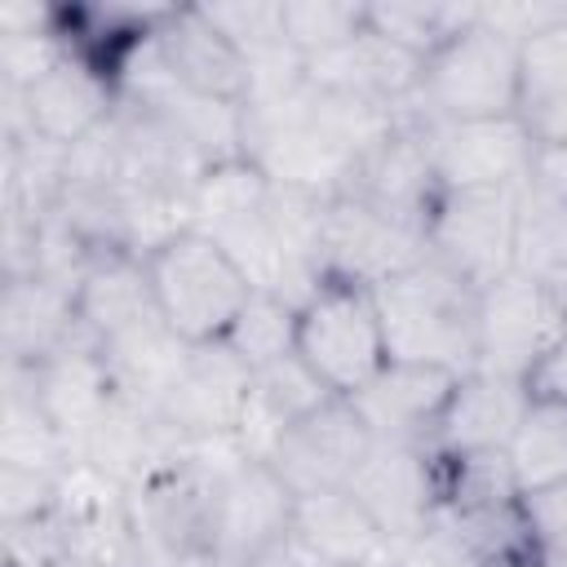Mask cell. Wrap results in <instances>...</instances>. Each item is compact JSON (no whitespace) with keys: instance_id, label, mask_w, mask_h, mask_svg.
Instances as JSON below:
<instances>
[{"instance_id":"1","label":"cell","mask_w":567,"mask_h":567,"mask_svg":"<svg viewBox=\"0 0 567 567\" xmlns=\"http://www.w3.org/2000/svg\"><path fill=\"white\" fill-rule=\"evenodd\" d=\"M385 354L403 363L447 368L456 377L478 363V288L452 275L443 261L425 257L412 270L372 288Z\"/></svg>"},{"instance_id":"2","label":"cell","mask_w":567,"mask_h":567,"mask_svg":"<svg viewBox=\"0 0 567 567\" xmlns=\"http://www.w3.org/2000/svg\"><path fill=\"white\" fill-rule=\"evenodd\" d=\"M146 275L164 323L190 346L221 341L252 297V284L230 252L199 230H182L146 252Z\"/></svg>"},{"instance_id":"3","label":"cell","mask_w":567,"mask_h":567,"mask_svg":"<svg viewBox=\"0 0 567 567\" xmlns=\"http://www.w3.org/2000/svg\"><path fill=\"white\" fill-rule=\"evenodd\" d=\"M518 49L505 31L483 22V9L470 27H461L447 44L425 58L416 106L430 120L461 124V120H496L514 115L518 106Z\"/></svg>"},{"instance_id":"4","label":"cell","mask_w":567,"mask_h":567,"mask_svg":"<svg viewBox=\"0 0 567 567\" xmlns=\"http://www.w3.org/2000/svg\"><path fill=\"white\" fill-rule=\"evenodd\" d=\"M297 354L332 394H354L368 377H377L390 354L372 288L323 279L297 310Z\"/></svg>"},{"instance_id":"5","label":"cell","mask_w":567,"mask_h":567,"mask_svg":"<svg viewBox=\"0 0 567 567\" xmlns=\"http://www.w3.org/2000/svg\"><path fill=\"white\" fill-rule=\"evenodd\" d=\"M523 186L443 190L425 217V248L470 288H487L514 270V226Z\"/></svg>"},{"instance_id":"6","label":"cell","mask_w":567,"mask_h":567,"mask_svg":"<svg viewBox=\"0 0 567 567\" xmlns=\"http://www.w3.org/2000/svg\"><path fill=\"white\" fill-rule=\"evenodd\" d=\"M567 332L558 292L532 275H501L478 292V363L474 372L523 381L536 359Z\"/></svg>"},{"instance_id":"7","label":"cell","mask_w":567,"mask_h":567,"mask_svg":"<svg viewBox=\"0 0 567 567\" xmlns=\"http://www.w3.org/2000/svg\"><path fill=\"white\" fill-rule=\"evenodd\" d=\"M346 492L363 505V514L381 527V536L399 549L421 536L443 501V465L430 443H385L372 439L368 456L350 474Z\"/></svg>"},{"instance_id":"8","label":"cell","mask_w":567,"mask_h":567,"mask_svg":"<svg viewBox=\"0 0 567 567\" xmlns=\"http://www.w3.org/2000/svg\"><path fill=\"white\" fill-rule=\"evenodd\" d=\"M350 199L403 221V226H416L425 235V217L434 208V199L443 195L439 186V173H434V155H430V115L412 102L399 124L354 164L346 190Z\"/></svg>"},{"instance_id":"9","label":"cell","mask_w":567,"mask_h":567,"mask_svg":"<svg viewBox=\"0 0 567 567\" xmlns=\"http://www.w3.org/2000/svg\"><path fill=\"white\" fill-rule=\"evenodd\" d=\"M425 235L416 226H403L350 195L328 199L323 213V239H319V261L323 279H346L363 288H381L385 279L412 270L425 261Z\"/></svg>"},{"instance_id":"10","label":"cell","mask_w":567,"mask_h":567,"mask_svg":"<svg viewBox=\"0 0 567 567\" xmlns=\"http://www.w3.org/2000/svg\"><path fill=\"white\" fill-rule=\"evenodd\" d=\"M372 434L346 394H332L315 412H306L270 452V470L288 483L292 496H319L350 483L359 461L368 456Z\"/></svg>"},{"instance_id":"11","label":"cell","mask_w":567,"mask_h":567,"mask_svg":"<svg viewBox=\"0 0 567 567\" xmlns=\"http://www.w3.org/2000/svg\"><path fill=\"white\" fill-rule=\"evenodd\" d=\"M430 155H434V173L443 190L527 186L536 137L523 128L518 115L461 120V124L430 120Z\"/></svg>"},{"instance_id":"12","label":"cell","mask_w":567,"mask_h":567,"mask_svg":"<svg viewBox=\"0 0 567 567\" xmlns=\"http://www.w3.org/2000/svg\"><path fill=\"white\" fill-rule=\"evenodd\" d=\"M248 381H252V368L226 341L190 346V354H186L177 381L168 385L164 403L155 408V416L186 443L230 439L239 425V412H244Z\"/></svg>"},{"instance_id":"13","label":"cell","mask_w":567,"mask_h":567,"mask_svg":"<svg viewBox=\"0 0 567 567\" xmlns=\"http://www.w3.org/2000/svg\"><path fill=\"white\" fill-rule=\"evenodd\" d=\"M421 71H425V62L416 53L399 49L394 40H385L372 27H363L354 40L301 62L306 84L341 93V97H359V102H372V106H385L399 115L416 102Z\"/></svg>"},{"instance_id":"14","label":"cell","mask_w":567,"mask_h":567,"mask_svg":"<svg viewBox=\"0 0 567 567\" xmlns=\"http://www.w3.org/2000/svg\"><path fill=\"white\" fill-rule=\"evenodd\" d=\"M456 372L447 368H430V363H403V359H385L377 377H368L354 394H346L354 403V412L363 416L372 439L385 443H430L439 430V416L456 390Z\"/></svg>"},{"instance_id":"15","label":"cell","mask_w":567,"mask_h":567,"mask_svg":"<svg viewBox=\"0 0 567 567\" xmlns=\"http://www.w3.org/2000/svg\"><path fill=\"white\" fill-rule=\"evenodd\" d=\"M155 53L173 71L177 84H186L199 97L244 106L248 102V62L244 53L204 18L199 4H168L151 31Z\"/></svg>"},{"instance_id":"16","label":"cell","mask_w":567,"mask_h":567,"mask_svg":"<svg viewBox=\"0 0 567 567\" xmlns=\"http://www.w3.org/2000/svg\"><path fill=\"white\" fill-rule=\"evenodd\" d=\"M31 381H35V399H40L44 416L53 421V430L66 439V447L75 456L80 443L89 439V430L115 403V385H111V372L102 363V350H97L93 332L84 328L66 350L35 363Z\"/></svg>"},{"instance_id":"17","label":"cell","mask_w":567,"mask_h":567,"mask_svg":"<svg viewBox=\"0 0 567 567\" xmlns=\"http://www.w3.org/2000/svg\"><path fill=\"white\" fill-rule=\"evenodd\" d=\"M332 390L319 381V372L292 350L266 368H252V381H248V394H244V412H239V425H235V443L244 456L252 461H270L275 443L306 416L315 412L319 403H328Z\"/></svg>"},{"instance_id":"18","label":"cell","mask_w":567,"mask_h":567,"mask_svg":"<svg viewBox=\"0 0 567 567\" xmlns=\"http://www.w3.org/2000/svg\"><path fill=\"white\" fill-rule=\"evenodd\" d=\"M115 102H120L115 80L97 62L66 49V58L27 89V120L35 137L75 146L80 137H89L115 115Z\"/></svg>"},{"instance_id":"19","label":"cell","mask_w":567,"mask_h":567,"mask_svg":"<svg viewBox=\"0 0 567 567\" xmlns=\"http://www.w3.org/2000/svg\"><path fill=\"white\" fill-rule=\"evenodd\" d=\"M527 412L523 381L492 377V372H465L439 416V430L430 439L443 456H470V452H505L518 421Z\"/></svg>"},{"instance_id":"20","label":"cell","mask_w":567,"mask_h":567,"mask_svg":"<svg viewBox=\"0 0 567 567\" xmlns=\"http://www.w3.org/2000/svg\"><path fill=\"white\" fill-rule=\"evenodd\" d=\"M84 332L75 297L62 292L58 284L40 279V275H22V279H4V297H0V350L4 363H44L49 354L66 350L75 337Z\"/></svg>"},{"instance_id":"21","label":"cell","mask_w":567,"mask_h":567,"mask_svg":"<svg viewBox=\"0 0 567 567\" xmlns=\"http://www.w3.org/2000/svg\"><path fill=\"white\" fill-rule=\"evenodd\" d=\"M97 350H102V363L111 372L115 399H128V403L155 412L164 403L168 385L177 381V372H182V363L190 354V341H182L164 323V315L155 310V315L137 319L133 328L106 337Z\"/></svg>"},{"instance_id":"22","label":"cell","mask_w":567,"mask_h":567,"mask_svg":"<svg viewBox=\"0 0 567 567\" xmlns=\"http://www.w3.org/2000/svg\"><path fill=\"white\" fill-rule=\"evenodd\" d=\"M514 115L536 146L567 142V9L518 49V106Z\"/></svg>"},{"instance_id":"23","label":"cell","mask_w":567,"mask_h":567,"mask_svg":"<svg viewBox=\"0 0 567 567\" xmlns=\"http://www.w3.org/2000/svg\"><path fill=\"white\" fill-rule=\"evenodd\" d=\"M292 527L332 567H390V558H394V545L381 536V527L363 514V505L346 487L319 492V496H297Z\"/></svg>"},{"instance_id":"24","label":"cell","mask_w":567,"mask_h":567,"mask_svg":"<svg viewBox=\"0 0 567 567\" xmlns=\"http://www.w3.org/2000/svg\"><path fill=\"white\" fill-rule=\"evenodd\" d=\"M80 323L93 332V341L102 346L106 337L133 328L137 319L155 315V292H151V275H146V257L133 252H111L93 266V275L84 279L80 297H75Z\"/></svg>"},{"instance_id":"25","label":"cell","mask_w":567,"mask_h":567,"mask_svg":"<svg viewBox=\"0 0 567 567\" xmlns=\"http://www.w3.org/2000/svg\"><path fill=\"white\" fill-rule=\"evenodd\" d=\"M505 461L523 496L563 483L567 478V403L527 399V412L505 447Z\"/></svg>"},{"instance_id":"26","label":"cell","mask_w":567,"mask_h":567,"mask_svg":"<svg viewBox=\"0 0 567 567\" xmlns=\"http://www.w3.org/2000/svg\"><path fill=\"white\" fill-rule=\"evenodd\" d=\"M514 270L532 275L549 288H558L567 279V199H558L532 182L518 190Z\"/></svg>"},{"instance_id":"27","label":"cell","mask_w":567,"mask_h":567,"mask_svg":"<svg viewBox=\"0 0 567 567\" xmlns=\"http://www.w3.org/2000/svg\"><path fill=\"white\" fill-rule=\"evenodd\" d=\"M199 9L244 53L248 71L301 58L284 35V0H226V4H199Z\"/></svg>"},{"instance_id":"28","label":"cell","mask_w":567,"mask_h":567,"mask_svg":"<svg viewBox=\"0 0 567 567\" xmlns=\"http://www.w3.org/2000/svg\"><path fill=\"white\" fill-rule=\"evenodd\" d=\"M363 9H368L372 31L416 53L421 62L478 18V4H363Z\"/></svg>"},{"instance_id":"29","label":"cell","mask_w":567,"mask_h":567,"mask_svg":"<svg viewBox=\"0 0 567 567\" xmlns=\"http://www.w3.org/2000/svg\"><path fill=\"white\" fill-rule=\"evenodd\" d=\"M248 368H266L297 350V306L275 292H252L230 332L221 337Z\"/></svg>"},{"instance_id":"30","label":"cell","mask_w":567,"mask_h":567,"mask_svg":"<svg viewBox=\"0 0 567 567\" xmlns=\"http://www.w3.org/2000/svg\"><path fill=\"white\" fill-rule=\"evenodd\" d=\"M368 27V9L363 4H346V0H284V35L288 44L306 58L328 53L346 40H354Z\"/></svg>"},{"instance_id":"31","label":"cell","mask_w":567,"mask_h":567,"mask_svg":"<svg viewBox=\"0 0 567 567\" xmlns=\"http://www.w3.org/2000/svg\"><path fill=\"white\" fill-rule=\"evenodd\" d=\"M0 545H4V567H53L71 554V532L53 509L0 523Z\"/></svg>"},{"instance_id":"32","label":"cell","mask_w":567,"mask_h":567,"mask_svg":"<svg viewBox=\"0 0 567 567\" xmlns=\"http://www.w3.org/2000/svg\"><path fill=\"white\" fill-rule=\"evenodd\" d=\"M66 58L62 31H27V35H0V84L9 89H31L35 80H44L58 62Z\"/></svg>"},{"instance_id":"33","label":"cell","mask_w":567,"mask_h":567,"mask_svg":"<svg viewBox=\"0 0 567 567\" xmlns=\"http://www.w3.org/2000/svg\"><path fill=\"white\" fill-rule=\"evenodd\" d=\"M390 567H474V545L447 518L434 514V523L421 536L394 549Z\"/></svg>"},{"instance_id":"34","label":"cell","mask_w":567,"mask_h":567,"mask_svg":"<svg viewBox=\"0 0 567 567\" xmlns=\"http://www.w3.org/2000/svg\"><path fill=\"white\" fill-rule=\"evenodd\" d=\"M58 483L62 478L0 465V523H13V518H31V514L53 509L58 505Z\"/></svg>"},{"instance_id":"35","label":"cell","mask_w":567,"mask_h":567,"mask_svg":"<svg viewBox=\"0 0 567 567\" xmlns=\"http://www.w3.org/2000/svg\"><path fill=\"white\" fill-rule=\"evenodd\" d=\"M474 567H545L540 540L527 527V518L518 514L514 523H505L501 532H492L478 549H474Z\"/></svg>"},{"instance_id":"36","label":"cell","mask_w":567,"mask_h":567,"mask_svg":"<svg viewBox=\"0 0 567 567\" xmlns=\"http://www.w3.org/2000/svg\"><path fill=\"white\" fill-rule=\"evenodd\" d=\"M527 399H549V403H567V332L536 359V368L523 377Z\"/></svg>"},{"instance_id":"37","label":"cell","mask_w":567,"mask_h":567,"mask_svg":"<svg viewBox=\"0 0 567 567\" xmlns=\"http://www.w3.org/2000/svg\"><path fill=\"white\" fill-rule=\"evenodd\" d=\"M523 518H527V527L536 532V540L563 536V532H567V478L554 483V487H545V492L523 496Z\"/></svg>"},{"instance_id":"38","label":"cell","mask_w":567,"mask_h":567,"mask_svg":"<svg viewBox=\"0 0 567 567\" xmlns=\"http://www.w3.org/2000/svg\"><path fill=\"white\" fill-rule=\"evenodd\" d=\"M244 567H332V563H323V554H319L297 527H288V532L275 536L261 554H252Z\"/></svg>"},{"instance_id":"39","label":"cell","mask_w":567,"mask_h":567,"mask_svg":"<svg viewBox=\"0 0 567 567\" xmlns=\"http://www.w3.org/2000/svg\"><path fill=\"white\" fill-rule=\"evenodd\" d=\"M532 186L567 199V142L558 146H536V159H532Z\"/></svg>"},{"instance_id":"40","label":"cell","mask_w":567,"mask_h":567,"mask_svg":"<svg viewBox=\"0 0 567 567\" xmlns=\"http://www.w3.org/2000/svg\"><path fill=\"white\" fill-rule=\"evenodd\" d=\"M540 554H545V567H567V532L540 540Z\"/></svg>"},{"instance_id":"41","label":"cell","mask_w":567,"mask_h":567,"mask_svg":"<svg viewBox=\"0 0 567 567\" xmlns=\"http://www.w3.org/2000/svg\"><path fill=\"white\" fill-rule=\"evenodd\" d=\"M53 567H93V563H89V558H75V554H66V558H62V563H53Z\"/></svg>"},{"instance_id":"42","label":"cell","mask_w":567,"mask_h":567,"mask_svg":"<svg viewBox=\"0 0 567 567\" xmlns=\"http://www.w3.org/2000/svg\"><path fill=\"white\" fill-rule=\"evenodd\" d=\"M554 292H558V301H563V310H567V279H563V284H558Z\"/></svg>"}]
</instances>
